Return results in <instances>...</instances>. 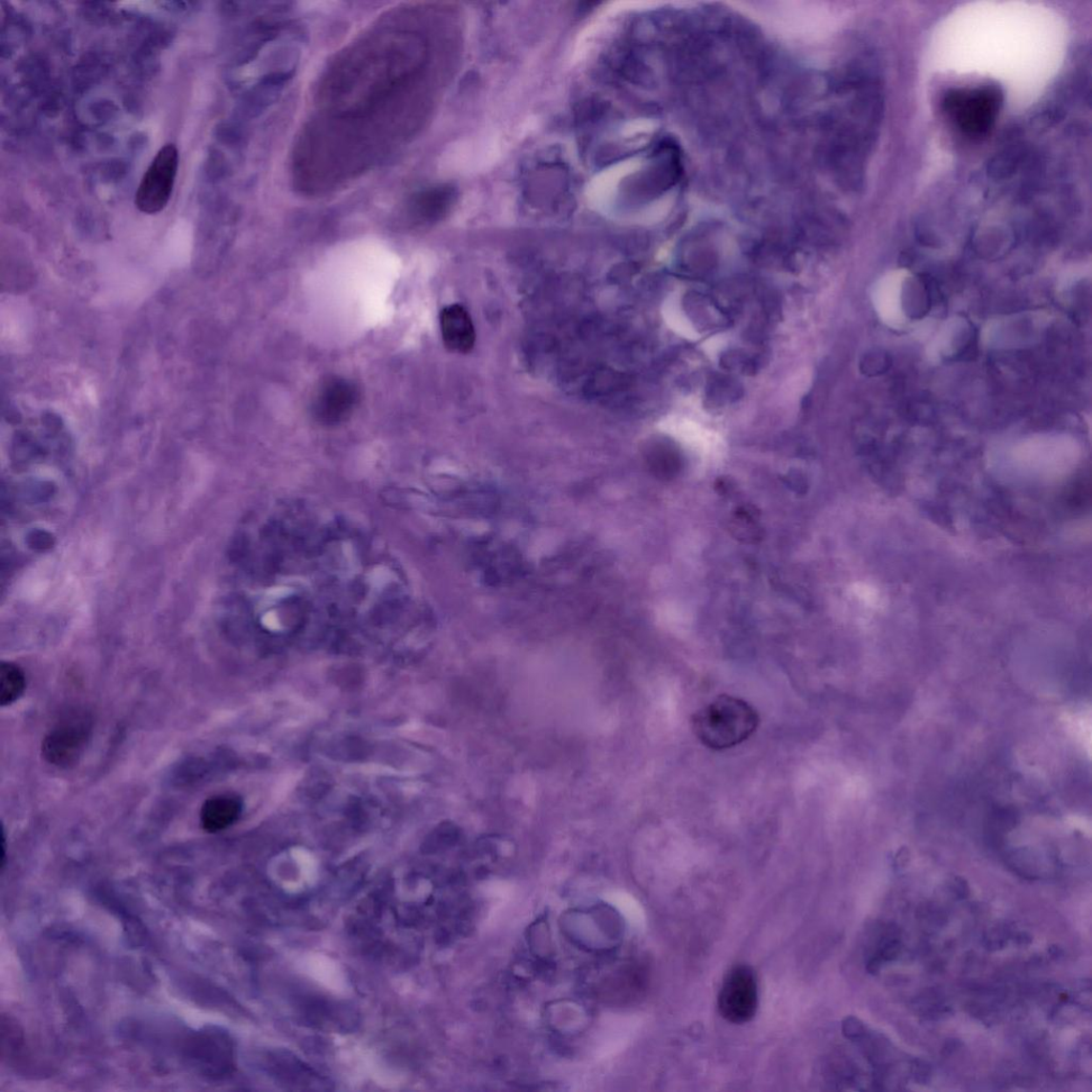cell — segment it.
<instances>
[{
	"instance_id": "1",
	"label": "cell",
	"mask_w": 1092,
	"mask_h": 1092,
	"mask_svg": "<svg viewBox=\"0 0 1092 1092\" xmlns=\"http://www.w3.org/2000/svg\"><path fill=\"white\" fill-rule=\"evenodd\" d=\"M760 717L743 699L719 696L691 718V729L705 747L723 751L736 747L758 730Z\"/></svg>"
},
{
	"instance_id": "2",
	"label": "cell",
	"mask_w": 1092,
	"mask_h": 1092,
	"mask_svg": "<svg viewBox=\"0 0 1092 1092\" xmlns=\"http://www.w3.org/2000/svg\"><path fill=\"white\" fill-rule=\"evenodd\" d=\"M1003 104L1002 89L990 83L953 88L942 101L948 120L970 139H980L994 129Z\"/></svg>"
},
{
	"instance_id": "3",
	"label": "cell",
	"mask_w": 1092,
	"mask_h": 1092,
	"mask_svg": "<svg viewBox=\"0 0 1092 1092\" xmlns=\"http://www.w3.org/2000/svg\"><path fill=\"white\" fill-rule=\"evenodd\" d=\"M94 733V719L85 709H70L60 716L42 742V755L58 768L75 766L83 758Z\"/></svg>"
},
{
	"instance_id": "4",
	"label": "cell",
	"mask_w": 1092,
	"mask_h": 1092,
	"mask_svg": "<svg viewBox=\"0 0 1092 1092\" xmlns=\"http://www.w3.org/2000/svg\"><path fill=\"white\" fill-rule=\"evenodd\" d=\"M178 165L179 155L175 144H166L155 155L136 193L135 203L141 213L155 215L167 207L175 190Z\"/></svg>"
},
{
	"instance_id": "5",
	"label": "cell",
	"mask_w": 1092,
	"mask_h": 1092,
	"mask_svg": "<svg viewBox=\"0 0 1092 1092\" xmlns=\"http://www.w3.org/2000/svg\"><path fill=\"white\" fill-rule=\"evenodd\" d=\"M719 1014L736 1025L749 1023L758 1013L760 992L757 976L747 964H737L724 978L718 995Z\"/></svg>"
},
{
	"instance_id": "6",
	"label": "cell",
	"mask_w": 1092,
	"mask_h": 1092,
	"mask_svg": "<svg viewBox=\"0 0 1092 1092\" xmlns=\"http://www.w3.org/2000/svg\"><path fill=\"white\" fill-rule=\"evenodd\" d=\"M440 325L445 347L450 351L467 354L474 348L475 326L462 305L446 306L441 312Z\"/></svg>"
},
{
	"instance_id": "7",
	"label": "cell",
	"mask_w": 1092,
	"mask_h": 1092,
	"mask_svg": "<svg viewBox=\"0 0 1092 1092\" xmlns=\"http://www.w3.org/2000/svg\"><path fill=\"white\" fill-rule=\"evenodd\" d=\"M241 812L238 799L220 795L208 798L200 811V824L208 833H217L230 827Z\"/></svg>"
},
{
	"instance_id": "8",
	"label": "cell",
	"mask_w": 1092,
	"mask_h": 1092,
	"mask_svg": "<svg viewBox=\"0 0 1092 1092\" xmlns=\"http://www.w3.org/2000/svg\"><path fill=\"white\" fill-rule=\"evenodd\" d=\"M453 198V191L449 187L424 190L413 198L412 213L427 221L438 220L448 213Z\"/></svg>"
},
{
	"instance_id": "9",
	"label": "cell",
	"mask_w": 1092,
	"mask_h": 1092,
	"mask_svg": "<svg viewBox=\"0 0 1092 1092\" xmlns=\"http://www.w3.org/2000/svg\"><path fill=\"white\" fill-rule=\"evenodd\" d=\"M357 390L344 381H332L326 385L318 398L317 409L322 410L324 415L332 413V417L340 416L356 404Z\"/></svg>"
},
{
	"instance_id": "10",
	"label": "cell",
	"mask_w": 1092,
	"mask_h": 1092,
	"mask_svg": "<svg viewBox=\"0 0 1092 1092\" xmlns=\"http://www.w3.org/2000/svg\"><path fill=\"white\" fill-rule=\"evenodd\" d=\"M26 677L23 670L12 662H3L0 667V704L12 705L26 689Z\"/></svg>"
},
{
	"instance_id": "11",
	"label": "cell",
	"mask_w": 1092,
	"mask_h": 1092,
	"mask_svg": "<svg viewBox=\"0 0 1092 1092\" xmlns=\"http://www.w3.org/2000/svg\"><path fill=\"white\" fill-rule=\"evenodd\" d=\"M942 348L943 356H957L966 349L972 339L971 327L966 322H956L951 327H946Z\"/></svg>"
},
{
	"instance_id": "12",
	"label": "cell",
	"mask_w": 1092,
	"mask_h": 1092,
	"mask_svg": "<svg viewBox=\"0 0 1092 1092\" xmlns=\"http://www.w3.org/2000/svg\"><path fill=\"white\" fill-rule=\"evenodd\" d=\"M900 952H902V945L896 940H889L882 944L879 952L876 955L882 962L895 960Z\"/></svg>"
},
{
	"instance_id": "13",
	"label": "cell",
	"mask_w": 1092,
	"mask_h": 1092,
	"mask_svg": "<svg viewBox=\"0 0 1092 1092\" xmlns=\"http://www.w3.org/2000/svg\"><path fill=\"white\" fill-rule=\"evenodd\" d=\"M950 889L954 895L959 899H966L971 893L968 882L961 877H954L950 882Z\"/></svg>"
},
{
	"instance_id": "14",
	"label": "cell",
	"mask_w": 1092,
	"mask_h": 1092,
	"mask_svg": "<svg viewBox=\"0 0 1092 1092\" xmlns=\"http://www.w3.org/2000/svg\"><path fill=\"white\" fill-rule=\"evenodd\" d=\"M914 1078L917 1082H925L930 1080L932 1071L930 1066L924 1061H916L914 1067Z\"/></svg>"
}]
</instances>
